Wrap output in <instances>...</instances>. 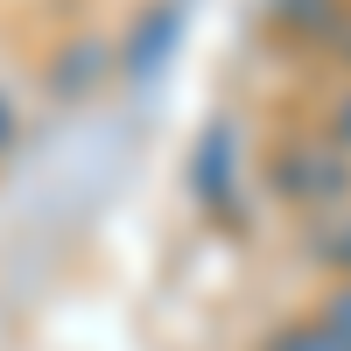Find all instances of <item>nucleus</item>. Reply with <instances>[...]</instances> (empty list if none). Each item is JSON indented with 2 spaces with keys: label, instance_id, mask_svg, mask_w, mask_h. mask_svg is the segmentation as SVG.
<instances>
[{
  "label": "nucleus",
  "instance_id": "obj_4",
  "mask_svg": "<svg viewBox=\"0 0 351 351\" xmlns=\"http://www.w3.org/2000/svg\"><path fill=\"white\" fill-rule=\"evenodd\" d=\"M316 316H324V324H330V330H337V337L351 344V281H344V288H337V295H330L324 309H316Z\"/></svg>",
  "mask_w": 351,
  "mask_h": 351
},
{
  "label": "nucleus",
  "instance_id": "obj_2",
  "mask_svg": "<svg viewBox=\"0 0 351 351\" xmlns=\"http://www.w3.org/2000/svg\"><path fill=\"white\" fill-rule=\"evenodd\" d=\"M267 351H351V344H344V337L324 324V316H309V324H288V330H281Z\"/></svg>",
  "mask_w": 351,
  "mask_h": 351
},
{
  "label": "nucleus",
  "instance_id": "obj_6",
  "mask_svg": "<svg viewBox=\"0 0 351 351\" xmlns=\"http://www.w3.org/2000/svg\"><path fill=\"white\" fill-rule=\"evenodd\" d=\"M0 141H8V106H0Z\"/></svg>",
  "mask_w": 351,
  "mask_h": 351
},
{
  "label": "nucleus",
  "instance_id": "obj_5",
  "mask_svg": "<svg viewBox=\"0 0 351 351\" xmlns=\"http://www.w3.org/2000/svg\"><path fill=\"white\" fill-rule=\"evenodd\" d=\"M337 134H344V141H351V99H344V106H337Z\"/></svg>",
  "mask_w": 351,
  "mask_h": 351
},
{
  "label": "nucleus",
  "instance_id": "obj_3",
  "mask_svg": "<svg viewBox=\"0 0 351 351\" xmlns=\"http://www.w3.org/2000/svg\"><path fill=\"white\" fill-rule=\"evenodd\" d=\"M316 246H324V260H330L337 274H351V211H344V218H330L324 232H316Z\"/></svg>",
  "mask_w": 351,
  "mask_h": 351
},
{
  "label": "nucleus",
  "instance_id": "obj_1",
  "mask_svg": "<svg viewBox=\"0 0 351 351\" xmlns=\"http://www.w3.org/2000/svg\"><path fill=\"white\" fill-rule=\"evenodd\" d=\"M274 183L295 197V204H337L344 197V162L330 155V148H288L281 162H274Z\"/></svg>",
  "mask_w": 351,
  "mask_h": 351
}]
</instances>
